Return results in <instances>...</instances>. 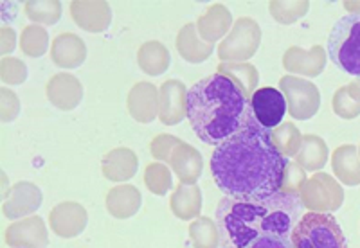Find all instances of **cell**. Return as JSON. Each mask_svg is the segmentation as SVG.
Masks as SVG:
<instances>
[{
  "label": "cell",
  "mask_w": 360,
  "mask_h": 248,
  "mask_svg": "<svg viewBox=\"0 0 360 248\" xmlns=\"http://www.w3.org/2000/svg\"><path fill=\"white\" fill-rule=\"evenodd\" d=\"M188 92L179 79H168L159 89V119L166 126H175L188 119Z\"/></svg>",
  "instance_id": "7c38bea8"
},
{
  "label": "cell",
  "mask_w": 360,
  "mask_h": 248,
  "mask_svg": "<svg viewBox=\"0 0 360 248\" xmlns=\"http://www.w3.org/2000/svg\"><path fill=\"white\" fill-rule=\"evenodd\" d=\"M0 79H2V85H22L27 79V65L18 58H2Z\"/></svg>",
  "instance_id": "8d00e7d4"
},
{
  "label": "cell",
  "mask_w": 360,
  "mask_h": 248,
  "mask_svg": "<svg viewBox=\"0 0 360 248\" xmlns=\"http://www.w3.org/2000/svg\"><path fill=\"white\" fill-rule=\"evenodd\" d=\"M159 89L148 81H141L128 92V112L137 122H153L159 117Z\"/></svg>",
  "instance_id": "ac0fdd59"
},
{
  "label": "cell",
  "mask_w": 360,
  "mask_h": 248,
  "mask_svg": "<svg viewBox=\"0 0 360 248\" xmlns=\"http://www.w3.org/2000/svg\"><path fill=\"white\" fill-rule=\"evenodd\" d=\"M233 25V15H231L229 9L224 4H214L202 17H198L197 31L202 40L207 41V44H214V41L227 37Z\"/></svg>",
  "instance_id": "7402d4cb"
},
{
  "label": "cell",
  "mask_w": 360,
  "mask_h": 248,
  "mask_svg": "<svg viewBox=\"0 0 360 248\" xmlns=\"http://www.w3.org/2000/svg\"><path fill=\"white\" fill-rule=\"evenodd\" d=\"M143 205L141 191L131 183L115 185L107 195V211L115 220H128L139 212Z\"/></svg>",
  "instance_id": "603a6c76"
},
{
  "label": "cell",
  "mask_w": 360,
  "mask_h": 248,
  "mask_svg": "<svg viewBox=\"0 0 360 248\" xmlns=\"http://www.w3.org/2000/svg\"><path fill=\"white\" fill-rule=\"evenodd\" d=\"M173 214L182 221H195L202 212V191L198 185L179 183L169 198Z\"/></svg>",
  "instance_id": "484cf974"
},
{
  "label": "cell",
  "mask_w": 360,
  "mask_h": 248,
  "mask_svg": "<svg viewBox=\"0 0 360 248\" xmlns=\"http://www.w3.org/2000/svg\"><path fill=\"white\" fill-rule=\"evenodd\" d=\"M359 155H360V146H359Z\"/></svg>",
  "instance_id": "ee69618b"
},
{
  "label": "cell",
  "mask_w": 360,
  "mask_h": 248,
  "mask_svg": "<svg viewBox=\"0 0 360 248\" xmlns=\"http://www.w3.org/2000/svg\"><path fill=\"white\" fill-rule=\"evenodd\" d=\"M279 90L283 92L288 105V114L295 121H308L319 112L321 94L319 89L304 77L287 76L281 77L279 81Z\"/></svg>",
  "instance_id": "9c48e42d"
},
{
  "label": "cell",
  "mask_w": 360,
  "mask_h": 248,
  "mask_svg": "<svg viewBox=\"0 0 360 248\" xmlns=\"http://www.w3.org/2000/svg\"><path fill=\"white\" fill-rule=\"evenodd\" d=\"M270 135L283 157H287L288 160L295 159V155L299 153L303 144V133L299 131L294 122H281L278 128L270 131Z\"/></svg>",
  "instance_id": "1f68e13d"
},
{
  "label": "cell",
  "mask_w": 360,
  "mask_h": 248,
  "mask_svg": "<svg viewBox=\"0 0 360 248\" xmlns=\"http://www.w3.org/2000/svg\"><path fill=\"white\" fill-rule=\"evenodd\" d=\"M182 143L179 137L169 133H160L150 144V151H152V157L160 164H166L169 166V160H172V155L175 151V148Z\"/></svg>",
  "instance_id": "74e56055"
},
{
  "label": "cell",
  "mask_w": 360,
  "mask_h": 248,
  "mask_svg": "<svg viewBox=\"0 0 360 248\" xmlns=\"http://www.w3.org/2000/svg\"><path fill=\"white\" fill-rule=\"evenodd\" d=\"M25 15L33 24L49 27L62 18V2H58V0H29V2H25Z\"/></svg>",
  "instance_id": "d6a6232c"
},
{
  "label": "cell",
  "mask_w": 360,
  "mask_h": 248,
  "mask_svg": "<svg viewBox=\"0 0 360 248\" xmlns=\"http://www.w3.org/2000/svg\"><path fill=\"white\" fill-rule=\"evenodd\" d=\"M0 114H2V122L15 121L20 114V99L8 86H2L0 90Z\"/></svg>",
  "instance_id": "ab89813d"
},
{
  "label": "cell",
  "mask_w": 360,
  "mask_h": 248,
  "mask_svg": "<svg viewBox=\"0 0 360 248\" xmlns=\"http://www.w3.org/2000/svg\"><path fill=\"white\" fill-rule=\"evenodd\" d=\"M41 202H44V196L38 185L22 180L4 195L2 216L8 220H24L29 216H34V212L41 207Z\"/></svg>",
  "instance_id": "8fae6325"
},
{
  "label": "cell",
  "mask_w": 360,
  "mask_h": 248,
  "mask_svg": "<svg viewBox=\"0 0 360 248\" xmlns=\"http://www.w3.org/2000/svg\"><path fill=\"white\" fill-rule=\"evenodd\" d=\"M288 162L276 148L270 130L254 121L247 130L214 148L211 171L225 196L258 204L281 191Z\"/></svg>",
  "instance_id": "6da1fadb"
},
{
  "label": "cell",
  "mask_w": 360,
  "mask_h": 248,
  "mask_svg": "<svg viewBox=\"0 0 360 248\" xmlns=\"http://www.w3.org/2000/svg\"><path fill=\"white\" fill-rule=\"evenodd\" d=\"M269 9L278 24L290 25L307 15L310 9V2L308 0H272Z\"/></svg>",
  "instance_id": "836d02e7"
},
{
  "label": "cell",
  "mask_w": 360,
  "mask_h": 248,
  "mask_svg": "<svg viewBox=\"0 0 360 248\" xmlns=\"http://www.w3.org/2000/svg\"><path fill=\"white\" fill-rule=\"evenodd\" d=\"M169 167L175 173L180 183L186 185H197L198 178L204 171V159H202L200 151L188 143H180L175 148L169 160Z\"/></svg>",
  "instance_id": "d6986e66"
},
{
  "label": "cell",
  "mask_w": 360,
  "mask_h": 248,
  "mask_svg": "<svg viewBox=\"0 0 360 248\" xmlns=\"http://www.w3.org/2000/svg\"><path fill=\"white\" fill-rule=\"evenodd\" d=\"M175 45L180 58L188 63H202V61L209 60L214 51V44H207L200 38L197 24H186L180 29Z\"/></svg>",
  "instance_id": "cb8c5ba5"
},
{
  "label": "cell",
  "mask_w": 360,
  "mask_h": 248,
  "mask_svg": "<svg viewBox=\"0 0 360 248\" xmlns=\"http://www.w3.org/2000/svg\"><path fill=\"white\" fill-rule=\"evenodd\" d=\"M326 53L340 70L360 77V17L346 15L333 25Z\"/></svg>",
  "instance_id": "5b68a950"
},
{
  "label": "cell",
  "mask_w": 360,
  "mask_h": 248,
  "mask_svg": "<svg viewBox=\"0 0 360 248\" xmlns=\"http://www.w3.org/2000/svg\"><path fill=\"white\" fill-rule=\"evenodd\" d=\"M47 99L58 110H74L83 99V85L78 77L69 72H58L47 83Z\"/></svg>",
  "instance_id": "e0dca14e"
},
{
  "label": "cell",
  "mask_w": 360,
  "mask_h": 248,
  "mask_svg": "<svg viewBox=\"0 0 360 248\" xmlns=\"http://www.w3.org/2000/svg\"><path fill=\"white\" fill-rule=\"evenodd\" d=\"M214 221L220 232V248H250L263 236L256 202H240L225 196L218 202Z\"/></svg>",
  "instance_id": "3957f363"
},
{
  "label": "cell",
  "mask_w": 360,
  "mask_h": 248,
  "mask_svg": "<svg viewBox=\"0 0 360 248\" xmlns=\"http://www.w3.org/2000/svg\"><path fill=\"white\" fill-rule=\"evenodd\" d=\"M188 119L197 137L209 146H220L254 122L250 99L218 72L189 89Z\"/></svg>",
  "instance_id": "7a4b0ae2"
},
{
  "label": "cell",
  "mask_w": 360,
  "mask_h": 248,
  "mask_svg": "<svg viewBox=\"0 0 360 248\" xmlns=\"http://www.w3.org/2000/svg\"><path fill=\"white\" fill-rule=\"evenodd\" d=\"M17 41L18 38L17 33H15V29L9 27V25H2L0 27V51H2V58H8L15 51Z\"/></svg>",
  "instance_id": "b9f144b4"
},
{
  "label": "cell",
  "mask_w": 360,
  "mask_h": 248,
  "mask_svg": "<svg viewBox=\"0 0 360 248\" xmlns=\"http://www.w3.org/2000/svg\"><path fill=\"white\" fill-rule=\"evenodd\" d=\"M6 243L11 248H47L49 230L40 216H29L9 225Z\"/></svg>",
  "instance_id": "9a60e30c"
},
{
  "label": "cell",
  "mask_w": 360,
  "mask_h": 248,
  "mask_svg": "<svg viewBox=\"0 0 360 248\" xmlns=\"http://www.w3.org/2000/svg\"><path fill=\"white\" fill-rule=\"evenodd\" d=\"M250 248H295L290 237L285 236H270V234H263L258 240L254 241Z\"/></svg>",
  "instance_id": "60d3db41"
},
{
  "label": "cell",
  "mask_w": 360,
  "mask_h": 248,
  "mask_svg": "<svg viewBox=\"0 0 360 248\" xmlns=\"http://www.w3.org/2000/svg\"><path fill=\"white\" fill-rule=\"evenodd\" d=\"M262 44V27L249 17L238 18L231 33L218 45L220 63H245L258 53Z\"/></svg>",
  "instance_id": "52a82bcc"
},
{
  "label": "cell",
  "mask_w": 360,
  "mask_h": 248,
  "mask_svg": "<svg viewBox=\"0 0 360 248\" xmlns=\"http://www.w3.org/2000/svg\"><path fill=\"white\" fill-rule=\"evenodd\" d=\"M139 167V159L130 148H115L108 151L101 160L103 176L110 182H128L134 178Z\"/></svg>",
  "instance_id": "44dd1931"
},
{
  "label": "cell",
  "mask_w": 360,
  "mask_h": 248,
  "mask_svg": "<svg viewBox=\"0 0 360 248\" xmlns=\"http://www.w3.org/2000/svg\"><path fill=\"white\" fill-rule=\"evenodd\" d=\"M137 63H139V69L148 76H160L169 69L172 56H169L166 45L160 41H144L137 53Z\"/></svg>",
  "instance_id": "83f0119b"
},
{
  "label": "cell",
  "mask_w": 360,
  "mask_h": 248,
  "mask_svg": "<svg viewBox=\"0 0 360 248\" xmlns=\"http://www.w3.org/2000/svg\"><path fill=\"white\" fill-rule=\"evenodd\" d=\"M218 74L221 76L229 77L231 81L238 86V89L242 90L243 94L247 98H252L254 92L258 90L259 85V74L258 69L245 61V63H220L218 65Z\"/></svg>",
  "instance_id": "f1b7e54d"
},
{
  "label": "cell",
  "mask_w": 360,
  "mask_h": 248,
  "mask_svg": "<svg viewBox=\"0 0 360 248\" xmlns=\"http://www.w3.org/2000/svg\"><path fill=\"white\" fill-rule=\"evenodd\" d=\"M344 8L348 9L352 15H356V17H360V2H344Z\"/></svg>",
  "instance_id": "7bdbcfd3"
},
{
  "label": "cell",
  "mask_w": 360,
  "mask_h": 248,
  "mask_svg": "<svg viewBox=\"0 0 360 248\" xmlns=\"http://www.w3.org/2000/svg\"><path fill=\"white\" fill-rule=\"evenodd\" d=\"M308 176L307 171H304L303 167H299L295 162H288L287 169H285V176H283V191H288V192H295L299 195L303 185L307 183Z\"/></svg>",
  "instance_id": "f35d334b"
},
{
  "label": "cell",
  "mask_w": 360,
  "mask_h": 248,
  "mask_svg": "<svg viewBox=\"0 0 360 248\" xmlns=\"http://www.w3.org/2000/svg\"><path fill=\"white\" fill-rule=\"evenodd\" d=\"M20 49L29 58H41L49 49V33L44 25L31 24L22 31Z\"/></svg>",
  "instance_id": "e575fe53"
},
{
  "label": "cell",
  "mask_w": 360,
  "mask_h": 248,
  "mask_svg": "<svg viewBox=\"0 0 360 248\" xmlns=\"http://www.w3.org/2000/svg\"><path fill=\"white\" fill-rule=\"evenodd\" d=\"M86 223H89V214L85 207L76 202H62L49 214L51 230L65 240L79 236L86 228Z\"/></svg>",
  "instance_id": "2e32d148"
},
{
  "label": "cell",
  "mask_w": 360,
  "mask_h": 248,
  "mask_svg": "<svg viewBox=\"0 0 360 248\" xmlns=\"http://www.w3.org/2000/svg\"><path fill=\"white\" fill-rule=\"evenodd\" d=\"M332 171L342 185H360V155L353 144L339 146L332 155Z\"/></svg>",
  "instance_id": "d4e9b609"
},
{
  "label": "cell",
  "mask_w": 360,
  "mask_h": 248,
  "mask_svg": "<svg viewBox=\"0 0 360 248\" xmlns=\"http://www.w3.org/2000/svg\"><path fill=\"white\" fill-rule=\"evenodd\" d=\"M333 112L340 119L352 121L360 115V79L337 89L332 99Z\"/></svg>",
  "instance_id": "f546056e"
},
{
  "label": "cell",
  "mask_w": 360,
  "mask_h": 248,
  "mask_svg": "<svg viewBox=\"0 0 360 248\" xmlns=\"http://www.w3.org/2000/svg\"><path fill=\"white\" fill-rule=\"evenodd\" d=\"M70 17L86 33H103L112 24V8L105 0H74Z\"/></svg>",
  "instance_id": "4fadbf2b"
},
{
  "label": "cell",
  "mask_w": 360,
  "mask_h": 248,
  "mask_svg": "<svg viewBox=\"0 0 360 248\" xmlns=\"http://www.w3.org/2000/svg\"><path fill=\"white\" fill-rule=\"evenodd\" d=\"M51 60L56 67L65 70L78 69L86 60V45L78 34L65 33L54 38L51 45Z\"/></svg>",
  "instance_id": "ffe728a7"
},
{
  "label": "cell",
  "mask_w": 360,
  "mask_h": 248,
  "mask_svg": "<svg viewBox=\"0 0 360 248\" xmlns=\"http://www.w3.org/2000/svg\"><path fill=\"white\" fill-rule=\"evenodd\" d=\"M328 53L321 45H314L308 51L301 47H290L283 56V67L290 76L317 77L326 67Z\"/></svg>",
  "instance_id": "5bb4252c"
},
{
  "label": "cell",
  "mask_w": 360,
  "mask_h": 248,
  "mask_svg": "<svg viewBox=\"0 0 360 248\" xmlns=\"http://www.w3.org/2000/svg\"><path fill=\"white\" fill-rule=\"evenodd\" d=\"M188 232L193 248H220V232L217 221L207 216H200L191 221Z\"/></svg>",
  "instance_id": "4dcf8cb0"
},
{
  "label": "cell",
  "mask_w": 360,
  "mask_h": 248,
  "mask_svg": "<svg viewBox=\"0 0 360 248\" xmlns=\"http://www.w3.org/2000/svg\"><path fill=\"white\" fill-rule=\"evenodd\" d=\"M328 160H330V150L324 138H321L319 135H303V144L295 155L294 162L303 167L304 171L319 173L321 169H324Z\"/></svg>",
  "instance_id": "4316f807"
},
{
  "label": "cell",
  "mask_w": 360,
  "mask_h": 248,
  "mask_svg": "<svg viewBox=\"0 0 360 248\" xmlns=\"http://www.w3.org/2000/svg\"><path fill=\"white\" fill-rule=\"evenodd\" d=\"M299 196L308 212H319V214H332L344 204V189L340 182L323 171L314 173L307 180Z\"/></svg>",
  "instance_id": "ba28073f"
},
{
  "label": "cell",
  "mask_w": 360,
  "mask_h": 248,
  "mask_svg": "<svg viewBox=\"0 0 360 248\" xmlns=\"http://www.w3.org/2000/svg\"><path fill=\"white\" fill-rule=\"evenodd\" d=\"M295 248H348L339 221L332 214L307 212L292 230Z\"/></svg>",
  "instance_id": "8992f818"
},
{
  "label": "cell",
  "mask_w": 360,
  "mask_h": 248,
  "mask_svg": "<svg viewBox=\"0 0 360 248\" xmlns=\"http://www.w3.org/2000/svg\"><path fill=\"white\" fill-rule=\"evenodd\" d=\"M258 211L262 216L263 234H270V236L290 237L295 225L304 216L301 196L283 191V189L258 202Z\"/></svg>",
  "instance_id": "277c9868"
},
{
  "label": "cell",
  "mask_w": 360,
  "mask_h": 248,
  "mask_svg": "<svg viewBox=\"0 0 360 248\" xmlns=\"http://www.w3.org/2000/svg\"><path fill=\"white\" fill-rule=\"evenodd\" d=\"M144 183H146L150 192L157 196H164L173 188L172 167L160 162L150 164L146 167V171H144Z\"/></svg>",
  "instance_id": "d590c367"
},
{
  "label": "cell",
  "mask_w": 360,
  "mask_h": 248,
  "mask_svg": "<svg viewBox=\"0 0 360 248\" xmlns=\"http://www.w3.org/2000/svg\"><path fill=\"white\" fill-rule=\"evenodd\" d=\"M254 121L265 130H274L283 122V117L288 114L287 99L279 89L263 86L254 92L250 98Z\"/></svg>",
  "instance_id": "30bf717a"
}]
</instances>
